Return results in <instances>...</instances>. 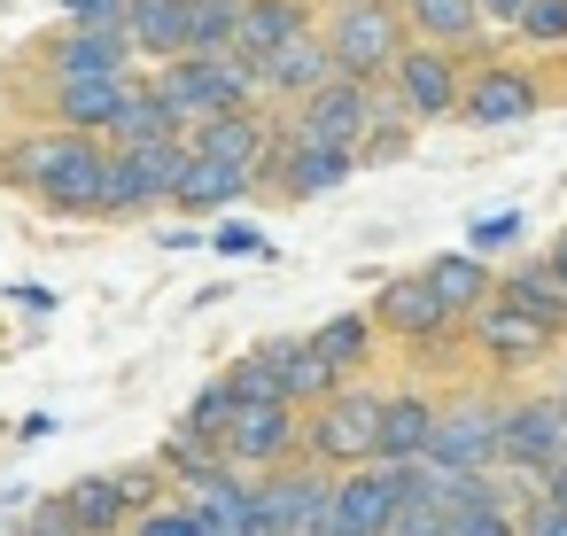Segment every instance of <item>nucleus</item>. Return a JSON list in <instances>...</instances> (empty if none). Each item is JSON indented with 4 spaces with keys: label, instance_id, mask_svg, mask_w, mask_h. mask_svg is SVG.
Wrapping results in <instances>:
<instances>
[{
    "label": "nucleus",
    "instance_id": "1",
    "mask_svg": "<svg viewBox=\"0 0 567 536\" xmlns=\"http://www.w3.org/2000/svg\"><path fill=\"white\" fill-rule=\"evenodd\" d=\"M9 179L32 187L48 210L63 218H102V179H110V148L86 141V133H40V141H17L9 156Z\"/></svg>",
    "mask_w": 567,
    "mask_h": 536
},
{
    "label": "nucleus",
    "instance_id": "2",
    "mask_svg": "<svg viewBox=\"0 0 567 536\" xmlns=\"http://www.w3.org/2000/svg\"><path fill=\"white\" fill-rule=\"evenodd\" d=\"M381 404H389V389L342 381L319 412H303V466H319V474H358V466H373Z\"/></svg>",
    "mask_w": 567,
    "mask_h": 536
},
{
    "label": "nucleus",
    "instance_id": "3",
    "mask_svg": "<svg viewBox=\"0 0 567 536\" xmlns=\"http://www.w3.org/2000/svg\"><path fill=\"white\" fill-rule=\"evenodd\" d=\"M257 94H265L257 63H241V55H187V63H164V79H156V102L172 110L179 133H203L210 117H234Z\"/></svg>",
    "mask_w": 567,
    "mask_h": 536
},
{
    "label": "nucleus",
    "instance_id": "4",
    "mask_svg": "<svg viewBox=\"0 0 567 536\" xmlns=\"http://www.w3.org/2000/svg\"><path fill=\"white\" fill-rule=\"evenodd\" d=\"M497 466L528 474L544 489V474L567 466V404L559 396H505L497 404Z\"/></svg>",
    "mask_w": 567,
    "mask_h": 536
},
{
    "label": "nucleus",
    "instance_id": "5",
    "mask_svg": "<svg viewBox=\"0 0 567 536\" xmlns=\"http://www.w3.org/2000/svg\"><path fill=\"white\" fill-rule=\"evenodd\" d=\"M497 404L489 389H458L435 404V435H427V466L443 474H489L497 466Z\"/></svg>",
    "mask_w": 567,
    "mask_h": 536
},
{
    "label": "nucleus",
    "instance_id": "6",
    "mask_svg": "<svg viewBox=\"0 0 567 536\" xmlns=\"http://www.w3.org/2000/svg\"><path fill=\"white\" fill-rule=\"evenodd\" d=\"M218 458L234 474H249V482L296 466L303 458V412H288V404H234V420L218 435Z\"/></svg>",
    "mask_w": 567,
    "mask_h": 536
},
{
    "label": "nucleus",
    "instance_id": "7",
    "mask_svg": "<svg viewBox=\"0 0 567 536\" xmlns=\"http://www.w3.org/2000/svg\"><path fill=\"white\" fill-rule=\"evenodd\" d=\"M319 40H327L334 71H342V79H365V86H373L381 71H396V55L412 48L389 0H373V9H334V24H327Z\"/></svg>",
    "mask_w": 567,
    "mask_h": 536
},
{
    "label": "nucleus",
    "instance_id": "8",
    "mask_svg": "<svg viewBox=\"0 0 567 536\" xmlns=\"http://www.w3.org/2000/svg\"><path fill=\"white\" fill-rule=\"evenodd\" d=\"M365 319L381 327V342H404V350H443L451 327H458V319L435 303L427 272H396V280H381L373 303H365Z\"/></svg>",
    "mask_w": 567,
    "mask_h": 536
},
{
    "label": "nucleus",
    "instance_id": "9",
    "mask_svg": "<svg viewBox=\"0 0 567 536\" xmlns=\"http://www.w3.org/2000/svg\"><path fill=\"white\" fill-rule=\"evenodd\" d=\"M365 117H373V86L334 71L319 94H303V102H296V125H288V133H296V141H319V148H350V156H358Z\"/></svg>",
    "mask_w": 567,
    "mask_h": 536
},
{
    "label": "nucleus",
    "instance_id": "10",
    "mask_svg": "<svg viewBox=\"0 0 567 536\" xmlns=\"http://www.w3.org/2000/svg\"><path fill=\"white\" fill-rule=\"evenodd\" d=\"M396 497H404V482H396V474H381V466L334 474L319 536H389V520H396Z\"/></svg>",
    "mask_w": 567,
    "mask_h": 536
},
{
    "label": "nucleus",
    "instance_id": "11",
    "mask_svg": "<svg viewBox=\"0 0 567 536\" xmlns=\"http://www.w3.org/2000/svg\"><path fill=\"white\" fill-rule=\"evenodd\" d=\"M466 342H474V350H482V365H489V373H505V381H513V373H528V365H544V350H551V334H544L536 319H520L505 296H489V303L466 319Z\"/></svg>",
    "mask_w": 567,
    "mask_h": 536
},
{
    "label": "nucleus",
    "instance_id": "12",
    "mask_svg": "<svg viewBox=\"0 0 567 536\" xmlns=\"http://www.w3.org/2000/svg\"><path fill=\"white\" fill-rule=\"evenodd\" d=\"M458 94H466L458 55L420 48V40L396 55V102H404V117H412V125H427V117H458Z\"/></svg>",
    "mask_w": 567,
    "mask_h": 536
},
{
    "label": "nucleus",
    "instance_id": "13",
    "mask_svg": "<svg viewBox=\"0 0 567 536\" xmlns=\"http://www.w3.org/2000/svg\"><path fill=\"white\" fill-rule=\"evenodd\" d=\"M427 435H435V396H427V389H389L373 466H381V474H412V466H427Z\"/></svg>",
    "mask_w": 567,
    "mask_h": 536
},
{
    "label": "nucleus",
    "instance_id": "14",
    "mask_svg": "<svg viewBox=\"0 0 567 536\" xmlns=\"http://www.w3.org/2000/svg\"><path fill=\"white\" fill-rule=\"evenodd\" d=\"M311 32V9L303 0H241V17H234V55L241 63H272L288 40Z\"/></svg>",
    "mask_w": 567,
    "mask_h": 536
},
{
    "label": "nucleus",
    "instance_id": "15",
    "mask_svg": "<svg viewBox=\"0 0 567 536\" xmlns=\"http://www.w3.org/2000/svg\"><path fill=\"white\" fill-rule=\"evenodd\" d=\"M272 141H280V133H272L257 110H234V117H210L203 133H187V148H195V156H210V164H234V172H249V179L265 172Z\"/></svg>",
    "mask_w": 567,
    "mask_h": 536
},
{
    "label": "nucleus",
    "instance_id": "16",
    "mask_svg": "<svg viewBox=\"0 0 567 536\" xmlns=\"http://www.w3.org/2000/svg\"><path fill=\"white\" fill-rule=\"evenodd\" d=\"M125 71H133L125 24H79L55 40V79H125Z\"/></svg>",
    "mask_w": 567,
    "mask_h": 536
},
{
    "label": "nucleus",
    "instance_id": "17",
    "mask_svg": "<svg viewBox=\"0 0 567 536\" xmlns=\"http://www.w3.org/2000/svg\"><path fill=\"white\" fill-rule=\"evenodd\" d=\"M528 110H536V79H528V71H505V63L474 71L466 94H458V117H466V125H520Z\"/></svg>",
    "mask_w": 567,
    "mask_h": 536
},
{
    "label": "nucleus",
    "instance_id": "18",
    "mask_svg": "<svg viewBox=\"0 0 567 536\" xmlns=\"http://www.w3.org/2000/svg\"><path fill=\"white\" fill-rule=\"evenodd\" d=\"M272 365H280V404H288V412H319V404L342 389V373L319 358L311 334H280V342H272Z\"/></svg>",
    "mask_w": 567,
    "mask_h": 536
},
{
    "label": "nucleus",
    "instance_id": "19",
    "mask_svg": "<svg viewBox=\"0 0 567 536\" xmlns=\"http://www.w3.org/2000/svg\"><path fill=\"white\" fill-rule=\"evenodd\" d=\"M125 40L148 63H187V0H125Z\"/></svg>",
    "mask_w": 567,
    "mask_h": 536
},
{
    "label": "nucleus",
    "instance_id": "20",
    "mask_svg": "<svg viewBox=\"0 0 567 536\" xmlns=\"http://www.w3.org/2000/svg\"><path fill=\"white\" fill-rule=\"evenodd\" d=\"M327 79H334V55H327L319 32H303V40H288L272 63H257V86L280 94V102H303V94H319Z\"/></svg>",
    "mask_w": 567,
    "mask_h": 536
},
{
    "label": "nucleus",
    "instance_id": "21",
    "mask_svg": "<svg viewBox=\"0 0 567 536\" xmlns=\"http://www.w3.org/2000/svg\"><path fill=\"white\" fill-rule=\"evenodd\" d=\"M125 94H133V79H63V86H55V117H63V133L102 141V133L117 125Z\"/></svg>",
    "mask_w": 567,
    "mask_h": 536
},
{
    "label": "nucleus",
    "instance_id": "22",
    "mask_svg": "<svg viewBox=\"0 0 567 536\" xmlns=\"http://www.w3.org/2000/svg\"><path fill=\"white\" fill-rule=\"evenodd\" d=\"M497 296L520 311V319H536L551 342L567 334V288L544 272V257H528V265H513V272H497Z\"/></svg>",
    "mask_w": 567,
    "mask_h": 536
},
{
    "label": "nucleus",
    "instance_id": "23",
    "mask_svg": "<svg viewBox=\"0 0 567 536\" xmlns=\"http://www.w3.org/2000/svg\"><path fill=\"white\" fill-rule=\"evenodd\" d=\"M63 513L79 520V536H125V528H133V505H125L117 474H79V482L63 489Z\"/></svg>",
    "mask_w": 567,
    "mask_h": 536
},
{
    "label": "nucleus",
    "instance_id": "24",
    "mask_svg": "<svg viewBox=\"0 0 567 536\" xmlns=\"http://www.w3.org/2000/svg\"><path fill=\"white\" fill-rule=\"evenodd\" d=\"M404 32H420V48H474L482 40V17H474V0H404Z\"/></svg>",
    "mask_w": 567,
    "mask_h": 536
},
{
    "label": "nucleus",
    "instance_id": "25",
    "mask_svg": "<svg viewBox=\"0 0 567 536\" xmlns=\"http://www.w3.org/2000/svg\"><path fill=\"white\" fill-rule=\"evenodd\" d=\"M427 288H435V303L466 327V319L497 296V272H489L482 257H435V265H427Z\"/></svg>",
    "mask_w": 567,
    "mask_h": 536
},
{
    "label": "nucleus",
    "instance_id": "26",
    "mask_svg": "<svg viewBox=\"0 0 567 536\" xmlns=\"http://www.w3.org/2000/svg\"><path fill=\"white\" fill-rule=\"evenodd\" d=\"M311 342H319V358H327L342 381H365V365H373V350H381V327H373L365 311H334Z\"/></svg>",
    "mask_w": 567,
    "mask_h": 536
},
{
    "label": "nucleus",
    "instance_id": "27",
    "mask_svg": "<svg viewBox=\"0 0 567 536\" xmlns=\"http://www.w3.org/2000/svg\"><path fill=\"white\" fill-rule=\"evenodd\" d=\"M249 187H257L249 172H234V164H210V156H187V172H179L172 203H179V210H226V203H241Z\"/></svg>",
    "mask_w": 567,
    "mask_h": 536
},
{
    "label": "nucleus",
    "instance_id": "28",
    "mask_svg": "<svg viewBox=\"0 0 567 536\" xmlns=\"http://www.w3.org/2000/svg\"><path fill=\"white\" fill-rule=\"evenodd\" d=\"M148 141H187V133L172 125V110L156 102V86H133L125 110H117V125L102 133V148H148Z\"/></svg>",
    "mask_w": 567,
    "mask_h": 536
},
{
    "label": "nucleus",
    "instance_id": "29",
    "mask_svg": "<svg viewBox=\"0 0 567 536\" xmlns=\"http://www.w3.org/2000/svg\"><path fill=\"white\" fill-rule=\"evenodd\" d=\"M218 381L234 389V404H280V365H272V342L241 350V358H234Z\"/></svg>",
    "mask_w": 567,
    "mask_h": 536
},
{
    "label": "nucleus",
    "instance_id": "30",
    "mask_svg": "<svg viewBox=\"0 0 567 536\" xmlns=\"http://www.w3.org/2000/svg\"><path fill=\"white\" fill-rule=\"evenodd\" d=\"M141 210H156V195H148L141 164H133L125 148H110V179H102V218H141Z\"/></svg>",
    "mask_w": 567,
    "mask_h": 536
},
{
    "label": "nucleus",
    "instance_id": "31",
    "mask_svg": "<svg viewBox=\"0 0 567 536\" xmlns=\"http://www.w3.org/2000/svg\"><path fill=\"white\" fill-rule=\"evenodd\" d=\"M125 536H210V528H203V513H195L187 497H172V505L133 513V528H125Z\"/></svg>",
    "mask_w": 567,
    "mask_h": 536
},
{
    "label": "nucleus",
    "instance_id": "32",
    "mask_svg": "<svg viewBox=\"0 0 567 536\" xmlns=\"http://www.w3.org/2000/svg\"><path fill=\"white\" fill-rule=\"evenodd\" d=\"M226 420H234V389H226V381H210V389L187 404V420H179V427H187V435H203V443H218V435H226Z\"/></svg>",
    "mask_w": 567,
    "mask_h": 536
},
{
    "label": "nucleus",
    "instance_id": "33",
    "mask_svg": "<svg viewBox=\"0 0 567 536\" xmlns=\"http://www.w3.org/2000/svg\"><path fill=\"white\" fill-rule=\"evenodd\" d=\"M513 520H520L513 505H458V513L443 520V536H520Z\"/></svg>",
    "mask_w": 567,
    "mask_h": 536
},
{
    "label": "nucleus",
    "instance_id": "34",
    "mask_svg": "<svg viewBox=\"0 0 567 536\" xmlns=\"http://www.w3.org/2000/svg\"><path fill=\"white\" fill-rule=\"evenodd\" d=\"M513 32H520V40H536V48H567V0H528Z\"/></svg>",
    "mask_w": 567,
    "mask_h": 536
},
{
    "label": "nucleus",
    "instance_id": "35",
    "mask_svg": "<svg viewBox=\"0 0 567 536\" xmlns=\"http://www.w3.org/2000/svg\"><path fill=\"white\" fill-rule=\"evenodd\" d=\"M396 482H404V474H396ZM389 536H443V513H435L427 497H412V489H404V497H396V520H389Z\"/></svg>",
    "mask_w": 567,
    "mask_h": 536
},
{
    "label": "nucleus",
    "instance_id": "36",
    "mask_svg": "<svg viewBox=\"0 0 567 536\" xmlns=\"http://www.w3.org/2000/svg\"><path fill=\"white\" fill-rule=\"evenodd\" d=\"M9 536H79V520L63 513V497H48V505H32V520H17Z\"/></svg>",
    "mask_w": 567,
    "mask_h": 536
},
{
    "label": "nucleus",
    "instance_id": "37",
    "mask_svg": "<svg viewBox=\"0 0 567 536\" xmlns=\"http://www.w3.org/2000/svg\"><path fill=\"white\" fill-rule=\"evenodd\" d=\"M513 528H520V536H567V505H551V497H528Z\"/></svg>",
    "mask_w": 567,
    "mask_h": 536
},
{
    "label": "nucleus",
    "instance_id": "38",
    "mask_svg": "<svg viewBox=\"0 0 567 536\" xmlns=\"http://www.w3.org/2000/svg\"><path fill=\"white\" fill-rule=\"evenodd\" d=\"M117 489H125L133 513H148V505H164V497H156V489H164V466H133V474H117Z\"/></svg>",
    "mask_w": 567,
    "mask_h": 536
},
{
    "label": "nucleus",
    "instance_id": "39",
    "mask_svg": "<svg viewBox=\"0 0 567 536\" xmlns=\"http://www.w3.org/2000/svg\"><path fill=\"white\" fill-rule=\"evenodd\" d=\"M520 9H528V0H474L482 32H513V24H520Z\"/></svg>",
    "mask_w": 567,
    "mask_h": 536
},
{
    "label": "nucleus",
    "instance_id": "40",
    "mask_svg": "<svg viewBox=\"0 0 567 536\" xmlns=\"http://www.w3.org/2000/svg\"><path fill=\"white\" fill-rule=\"evenodd\" d=\"M79 24H125V0H63Z\"/></svg>",
    "mask_w": 567,
    "mask_h": 536
},
{
    "label": "nucleus",
    "instance_id": "41",
    "mask_svg": "<svg viewBox=\"0 0 567 536\" xmlns=\"http://www.w3.org/2000/svg\"><path fill=\"white\" fill-rule=\"evenodd\" d=\"M513 234H520V218H482V226H474L482 249H497V241H513Z\"/></svg>",
    "mask_w": 567,
    "mask_h": 536
},
{
    "label": "nucleus",
    "instance_id": "42",
    "mask_svg": "<svg viewBox=\"0 0 567 536\" xmlns=\"http://www.w3.org/2000/svg\"><path fill=\"white\" fill-rule=\"evenodd\" d=\"M218 249H226V257H257V249H265V241H257V234H249V226H226V234H218Z\"/></svg>",
    "mask_w": 567,
    "mask_h": 536
},
{
    "label": "nucleus",
    "instance_id": "43",
    "mask_svg": "<svg viewBox=\"0 0 567 536\" xmlns=\"http://www.w3.org/2000/svg\"><path fill=\"white\" fill-rule=\"evenodd\" d=\"M544 272H551V280H559V288H567V234H559V241H551V249H544Z\"/></svg>",
    "mask_w": 567,
    "mask_h": 536
},
{
    "label": "nucleus",
    "instance_id": "44",
    "mask_svg": "<svg viewBox=\"0 0 567 536\" xmlns=\"http://www.w3.org/2000/svg\"><path fill=\"white\" fill-rule=\"evenodd\" d=\"M544 497H551V505H567V466H551V474H544Z\"/></svg>",
    "mask_w": 567,
    "mask_h": 536
},
{
    "label": "nucleus",
    "instance_id": "45",
    "mask_svg": "<svg viewBox=\"0 0 567 536\" xmlns=\"http://www.w3.org/2000/svg\"><path fill=\"white\" fill-rule=\"evenodd\" d=\"M334 9H373V0H334Z\"/></svg>",
    "mask_w": 567,
    "mask_h": 536
},
{
    "label": "nucleus",
    "instance_id": "46",
    "mask_svg": "<svg viewBox=\"0 0 567 536\" xmlns=\"http://www.w3.org/2000/svg\"><path fill=\"white\" fill-rule=\"evenodd\" d=\"M218 9H241V0H218Z\"/></svg>",
    "mask_w": 567,
    "mask_h": 536
}]
</instances>
